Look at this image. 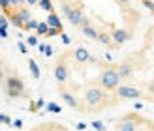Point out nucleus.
<instances>
[{"label":"nucleus","instance_id":"39","mask_svg":"<svg viewBox=\"0 0 154 131\" xmlns=\"http://www.w3.org/2000/svg\"><path fill=\"white\" fill-rule=\"evenodd\" d=\"M0 77H2V69H0Z\"/></svg>","mask_w":154,"mask_h":131},{"label":"nucleus","instance_id":"30","mask_svg":"<svg viewBox=\"0 0 154 131\" xmlns=\"http://www.w3.org/2000/svg\"><path fill=\"white\" fill-rule=\"evenodd\" d=\"M17 47H19V51L23 52V55H25V52L28 51V49H26V45H25V43H23V41H19V43H17Z\"/></svg>","mask_w":154,"mask_h":131},{"label":"nucleus","instance_id":"23","mask_svg":"<svg viewBox=\"0 0 154 131\" xmlns=\"http://www.w3.org/2000/svg\"><path fill=\"white\" fill-rule=\"evenodd\" d=\"M11 122H13V120H11L10 116H8V114H2V112H0V124H6V126H10Z\"/></svg>","mask_w":154,"mask_h":131},{"label":"nucleus","instance_id":"6","mask_svg":"<svg viewBox=\"0 0 154 131\" xmlns=\"http://www.w3.org/2000/svg\"><path fill=\"white\" fill-rule=\"evenodd\" d=\"M53 75H55V79L58 82H66L68 81V67L64 66V62H58L55 66V71H53Z\"/></svg>","mask_w":154,"mask_h":131},{"label":"nucleus","instance_id":"37","mask_svg":"<svg viewBox=\"0 0 154 131\" xmlns=\"http://www.w3.org/2000/svg\"><path fill=\"white\" fill-rule=\"evenodd\" d=\"M38 49H40V51L43 52V51H45V43H38Z\"/></svg>","mask_w":154,"mask_h":131},{"label":"nucleus","instance_id":"13","mask_svg":"<svg viewBox=\"0 0 154 131\" xmlns=\"http://www.w3.org/2000/svg\"><path fill=\"white\" fill-rule=\"evenodd\" d=\"M60 97H62L64 101L72 107V109H77V105H79V103H77V99H75L72 94H68V92H60Z\"/></svg>","mask_w":154,"mask_h":131},{"label":"nucleus","instance_id":"22","mask_svg":"<svg viewBox=\"0 0 154 131\" xmlns=\"http://www.w3.org/2000/svg\"><path fill=\"white\" fill-rule=\"evenodd\" d=\"M10 21H11V25L19 26V28H23V26H25V25H23V21H21V19H19V17H17V15H15V13L11 15V19H10Z\"/></svg>","mask_w":154,"mask_h":131},{"label":"nucleus","instance_id":"10","mask_svg":"<svg viewBox=\"0 0 154 131\" xmlns=\"http://www.w3.org/2000/svg\"><path fill=\"white\" fill-rule=\"evenodd\" d=\"M47 26H49V28H57L58 32H62V30H64L62 22H60V17H58L55 11H51V13L47 15Z\"/></svg>","mask_w":154,"mask_h":131},{"label":"nucleus","instance_id":"34","mask_svg":"<svg viewBox=\"0 0 154 131\" xmlns=\"http://www.w3.org/2000/svg\"><path fill=\"white\" fill-rule=\"evenodd\" d=\"M43 105H45V101H43V99H38V101H36V109H42Z\"/></svg>","mask_w":154,"mask_h":131},{"label":"nucleus","instance_id":"17","mask_svg":"<svg viewBox=\"0 0 154 131\" xmlns=\"http://www.w3.org/2000/svg\"><path fill=\"white\" fill-rule=\"evenodd\" d=\"M38 4H40V7H42V10H45V11H53V2H51V0H40V2H38Z\"/></svg>","mask_w":154,"mask_h":131},{"label":"nucleus","instance_id":"18","mask_svg":"<svg viewBox=\"0 0 154 131\" xmlns=\"http://www.w3.org/2000/svg\"><path fill=\"white\" fill-rule=\"evenodd\" d=\"M47 30H49V26H47V22H38V28H36V32H38V36H45V34H47Z\"/></svg>","mask_w":154,"mask_h":131},{"label":"nucleus","instance_id":"35","mask_svg":"<svg viewBox=\"0 0 154 131\" xmlns=\"http://www.w3.org/2000/svg\"><path fill=\"white\" fill-rule=\"evenodd\" d=\"M0 26H8V19L6 17H0Z\"/></svg>","mask_w":154,"mask_h":131},{"label":"nucleus","instance_id":"27","mask_svg":"<svg viewBox=\"0 0 154 131\" xmlns=\"http://www.w3.org/2000/svg\"><path fill=\"white\" fill-rule=\"evenodd\" d=\"M143 6L149 7L150 11H154V2H152V0H143Z\"/></svg>","mask_w":154,"mask_h":131},{"label":"nucleus","instance_id":"2","mask_svg":"<svg viewBox=\"0 0 154 131\" xmlns=\"http://www.w3.org/2000/svg\"><path fill=\"white\" fill-rule=\"evenodd\" d=\"M62 13L68 17V21H70L73 26H79V25H81V19L85 17L81 6H79V7H72L70 4H62Z\"/></svg>","mask_w":154,"mask_h":131},{"label":"nucleus","instance_id":"12","mask_svg":"<svg viewBox=\"0 0 154 131\" xmlns=\"http://www.w3.org/2000/svg\"><path fill=\"white\" fill-rule=\"evenodd\" d=\"M15 15H17V17L23 21V25H26V22H28L30 19H32V13H30V11L26 10V7H21L19 11H15Z\"/></svg>","mask_w":154,"mask_h":131},{"label":"nucleus","instance_id":"31","mask_svg":"<svg viewBox=\"0 0 154 131\" xmlns=\"http://www.w3.org/2000/svg\"><path fill=\"white\" fill-rule=\"evenodd\" d=\"M43 55H45V56H53V49L49 47V45H45V51H43Z\"/></svg>","mask_w":154,"mask_h":131},{"label":"nucleus","instance_id":"38","mask_svg":"<svg viewBox=\"0 0 154 131\" xmlns=\"http://www.w3.org/2000/svg\"><path fill=\"white\" fill-rule=\"evenodd\" d=\"M119 2H120V4H128V2H130V0H119Z\"/></svg>","mask_w":154,"mask_h":131},{"label":"nucleus","instance_id":"33","mask_svg":"<svg viewBox=\"0 0 154 131\" xmlns=\"http://www.w3.org/2000/svg\"><path fill=\"white\" fill-rule=\"evenodd\" d=\"M11 124H13V127H17V129H21V127H23V122H21V120H13Z\"/></svg>","mask_w":154,"mask_h":131},{"label":"nucleus","instance_id":"24","mask_svg":"<svg viewBox=\"0 0 154 131\" xmlns=\"http://www.w3.org/2000/svg\"><path fill=\"white\" fill-rule=\"evenodd\" d=\"M92 127H94L96 131H103V129H105V126H103L100 120H94V122H92Z\"/></svg>","mask_w":154,"mask_h":131},{"label":"nucleus","instance_id":"4","mask_svg":"<svg viewBox=\"0 0 154 131\" xmlns=\"http://www.w3.org/2000/svg\"><path fill=\"white\" fill-rule=\"evenodd\" d=\"M117 96L122 99H139L141 97V90H137L134 86H119Z\"/></svg>","mask_w":154,"mask_h":131},{"label":"nucleus","instance_id":"19","mask_svg":"<svg viewBox=\"0 0 154 131\" xmlns=\"http://www.w3.org/2000/svg\"><path fill=\"white\" fill-rule=\"evenodd\" d=\"M0 6H2V10L6 13H10V10H11V0H0Z\"/></svg>","mask_w":154,"mask_h":131},{"label":"nucleus","instance_id":"25","mask_svg":"<svg viewBox=\"0 0 154 131\" xmlns=\"http://www.w3.org/2000/svg\"><path fill=\"white\" fill-rule=\"evenodd\" d=\"M58 34H62V32H58L57 28H49V30H47V34H45V36H47V37H55V36H58Z\"/></svg>","mask_w":154,"mask_h":131},{"label":"nucleus","instance_id":"36","mask_svg":"<svg viewBox=\"0 0 154 131\" xmlns=\"http://www.w3.org/2000/svg\"><path fill=\"white\" fill-rule=\"evenodd\" d=\"M38 2H40V0H26L28 6H34V4H38Z\"/></svg>","mask_w":154,"mask_h":131},{"label":"nucleus","instance_id":"26","mask_svg":"<svg viewBox=\"0 0 154 131\" xmlns=\"http://www.w3.org/2000/svg\"><path fill=\"white\" fill-rule=\"evenodd\" d=\"M26 4V0H11V6H15V7H23Z\"/></svg>","mask_w":154,"mask_h":131},{"label":"nucleus","instance_id":"21","mask_svg":"<svg viewBox=\"0 0 154 131\" xmlns=\"http://www.w3.org/2000/svg\"><path fill=\"white\" fill-rule=\"evenodd\" d=\"M47 111L49 112H60V111H62V109H60V105H57V103H47Z\"/></svg>","mask_w":154,"mask_h":131},{"label":"nucleus","instance_id":"8","mask_svg":"<svg viewBox=\"0 0 154 131\" xmlns=\"http://www.w3.org/2000/svg\"><path fill=\"white\" fill-rule=\"evenodd\" d=\"M128 40H130V34H128V30H124V28L113 30L111 41H115V43H119V45H122V43H124V41H128Z\"/></svg>","mask_w":154,"mask_h":131},{"label":"nucleus","instance_id":"16","mask_svg":"<svg viewBox=\"0 0 154 131\" xmlns=\"http://www.w3.org/2000/svg\"><path fill=\"white\" fill-rule=\"evenodd\" d=\"M98 41L103 43V45H111V36L105 34V32H98Z\"/></svg>","mask_w":154,"mask_h":131},{"label":"nucleus","instance_id":"32","mask_svg":"<svg viewBox=\"0 0 154 131\" xmlns=\"http://www.w3.org/2000/svg\"><path fill=\"white\" fill-rule=\"evenodd\" d=\"M60 37H62V41H64L66 45H70V41H72V40H70V36H66V34H60Z\"/></svg>","mask_w":154,"mask_h":131},{"label":"nucleus","instance_id":"29","mask_svg":"<svg viewBox=\"0 0 154 131\" xmlns=\"http://www.w3.org/2000/svg\"><path fill=\"white\" fill-rule=\"evenodd\" d=\"M0 37H8V26H0Z\"/></svg>","mask_w":154,"mask_h":131},{"label":"nucleus","instance_id":"5","mask_svg":"<svg viewBox=\"0 0 154 131\" xmlns=\"http://www.w3.org/2000/svg\"><path fill=\"white\" fill-rule=\"evenodd\" d=\"M117 131H137V118L130 116V118H124L117 126Z\"/></svg>","mask_w":154,"mask_h":131},{"label":"nucleus","instance_id":"7","mask_svg":"<svg viewBox=\"0 0 154 131\" xmlns=\"http://www.w3.org/2000/svg\"><path fill=\"white\" fill-rule=\"evenodd\" d=\"M6 86H8V90H11V92H21V94H23V90H25V84H23V81L17 79V77H8Z\"/></svg>","mask_w":154,"mask_h":131},{"label":"nucleus","instance_id":"20","mask_svg":"<svg viewBox=\"0 0 154 131\" xmlns=\"http://www.w3.org/2000/svg\"><path fill=\"white\" fill-rule=\"evenodd\" d=\"M23 28H25V30H36V28H38V21L30 19V21H28V22H26V25L23 26Z\"/></svg>","mask_w":154,"mask_h":131},{"label":"nucleus","instance_id":"11","mask_svg":"<svg viewBox=\"0 0 154 131\" xmlns=\"http://www.w3.org/2000/svg\"><path fill=\"white\" fill-rule=\"evenodd\" d=\"M117 73H119L120 79H124V77H132L134 75V67L130 64H120L119 69H117Z\"/></svg>","mask_w":154,"mask_h":131},{"label":"nucleus","instance_id":"15","mask_svg":"<svg viewBox=\"0 0 154 131\" xmlns=\"http://www.w3.org/2000/svg\"><path fill=\"white\" fill-rule=\"evenodd\" d=\"M28 67H30V73H32L34 79H40V67H38L34 58H28Z\"/></svg>","mask_w":154,"mask_h":131},{"label":"nucleus","instance_id":"28","mask_svg":"<svg viewBox=\"0 0 154 131\" xmlns=\"http://www.w3.org/2000/svg\"><path fill=\"white\" fill-rule=\"evenodd\" d=\"M26 43H28V45H36V47H38V37H36V36H28Z\"/></svg>","mask_w":154,"mask_h":131},{"label":"nucleus","instance_id":"1","mask_svg":"<svg viewBox=\"0 0 154 131\" xmlns=\"http://www.w3.org/2000/svg\"><path fill=\"white\" fill-rule=\"evenodd\" d=\"M100 82H102V86L105 90H115L119 88V82H120V77L117 73V69H105V71L102 73V79H100Z\"/></svg>","mask_w":154,"mask_h":131},{"label":"nucleus","instance_id":"14","mask_svg":"<svg viewBox=\"0 0 154 131\" xmlns=\"http://www.w3.org/2000/svg\"><path fill=\"white\" fill-rule=\"evenodd\" d=\"M81 32H83V36H87L88 40H98V30H94L90 25H88V26H83Z\"/></svg>","mask_w":154,"mask_h":131},{"label":"nucleus","instance_id":"9","mask_svg":"<svg viewBox=\"0 0 154 131\" xmlns=\"http://www.w3.org/2000/svg\"><path fill=\"white\" fill-rule=\"evenodd\" d=\"M73 58L77 60V62H88V60H94V58H92L90 56V52L87 51V49H85V47H77L75 51H73Z\"/></svg>","mask_w":154,"mask_h":131},{"label":"nucleus","instance_id":"3","mask_svg":"<svg viewBox=\"0 0 154 131\" xmlns=\"http://www.w3.org/2000/svg\"><path fill=\"white\" fill-rule=\"evenodd\" d=\"M103 97H105V94L100 88H88L87 94H85V99H87L88 105H100L103 101Z\"/></svg>","mask_w":154,"mask_h":131}]
</instances>
